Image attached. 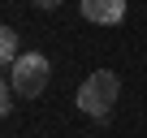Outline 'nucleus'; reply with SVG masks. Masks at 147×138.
Here are the masks:
<instances>
[{
  "label": "nucleus",
  "mask_w": 147,
  "mask_h": 138,
  "mask_svg": "<svg viewBox=\"0 0 147 138\" xmlns=\"http://www.w3.org/2000/svg\"><path fill=\"white\" fill-rule=\"evenodd\" d=\"M48 78H52L48 56H43V52H22V56L13 60V78H9V86H13L22 99H35V95L48 91Z\"/></svg>",
  "instance_id": "nucleus-2"
},
{
  "label": "nucleus",
  "mask_w": 147,
  "mask_h": 138,
  "mask_svg": "<svg viewBox=\"0 0 147 138\" xmlns=\"http://www.w3.org/2000/svg\"><path fill=\"white\" fill-rule=\"evenodd\" d=\"M9 99H13V86H9L5 78H0V117H5V112H9Z\"/></svg>",
  "instance_id": "nucleus-5"
},
{
  "label": "nucleus",
  "mask_w": 147,
  "mask_h": 138,
  "mask_svg": "<svg viewBox=\"0 0 147 138\" xmlns=\"http://www.w3.org/2000/svg\"><path fill=\"white\" fill-rule=\"evenodd\" d=\"M82 17L95 26H117L125 17V0H82Z\"/></svg>",
  "instance_id": "nucleus-3"
},
{
  "label": "nucleus",
  "mask_w": 147,
  "mask_h": 138,
  "mask_svg": "<svg viewBox=\"0 0 147 138\" xmlns=\"http://www.w3.org/2000/svg\"><path fill=\"white\" fill-rule=\"evenodd\" d=\"M117 95H121V82H117V74H113V69H95V74L78 86V99H74V104H78L87 117H108L113 112V104H117Z\"/></svg>",
  "instance_id": "nucleus-1"
},
{
  "label": "nucleus",
  "mask_w": 147,
  "mask_h": 138,
  "mask_svg": "<svg viewBox=\"0 0 147 138\" xmlns=\"http://www.w3.org/2000/svg\"><path fill=\"white\" fill-rule=\"evenodd\" d=\"M13 60H18V30L0 26V65H13Z\"/></svg>",
  "instance_id": "nucleus-4"
},
{
  "label": "nucleus",
  "mask_w": 147,
  "mask_h": 138,
  "mask_svg": "<svg viewBox=\"0 0 147 138\" xmlns=\"http://www.w3.org/2000/svg\"><path fill=\"white\" fill-rule=\"evenodd\" d=\"M35 5H39V9H56V5H61V0H35Z\"/></svg>",
  "instance_id": "nucleus-6"
}]
</instances>
